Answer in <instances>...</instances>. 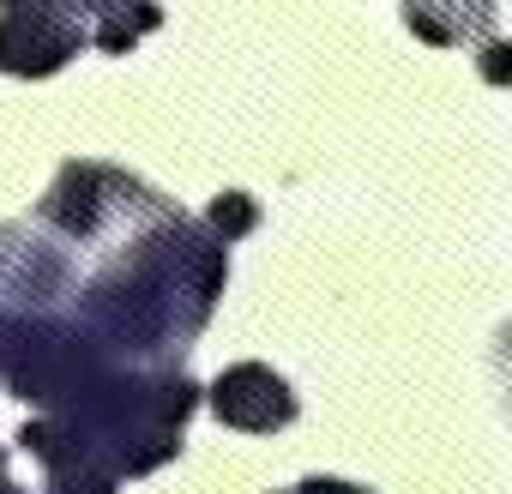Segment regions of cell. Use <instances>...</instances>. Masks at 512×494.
I'll return each instance as SVG.
<instances>
[{
  "label": "cell",
  "instance_id": "cell-1",
  "mask_svg": "<svg viewBox=\"0 0 512 494\" xmlns=\"http://www.w3.org/2000/svg\"><path fill=\"white\" fill-rule=\"evenodd\" d=\"M79 43H85V25L61 19L55 7H13L7 25H0V73L43 79L67 55H79Z\"/></svg>",
  "mask_w": 512,
  "mask_h": 494
},
{
  "label": "cell",
  "instance_id": "cell-2",
  "mask_svg": "<svg viewBox=\"0 0 512 494\" xmlns=\"http://www.w3.org/2000/svg\"><path fill=\"white\" fill-rule=\"evenodd\" d=\"M211 410H217L229 428L272 434V428H284V422L296 416V398H290V386H284L272 368L241 362V368H229V374L211 386Z\"/></svg>",
  "mask_w": 512,
  "mask_h": 494
},
{
  "label": "cell",
  "instance_id": "cell-3",
  "mask_svg": "<svg viewBox=\"0 0 512 494\" xmlns=\"http://www.w3.org/2000/svg\"><path fill=\"white\" fill-rule=\"evenodd\" d=\"M404 25L422 43H464L494 31V0H404Z\"/></svg>",
  "mask_w": 512,
  "mask_h": 494
},
{
  "label": "cell",
  "instance_id": "cell-4",
  "mask_svg": "<svg viewBox=\"0 0 512 494\" xmlns=\"http://www.w3.org/2000/svg\"><path fill=\"white\" fill-rule=\"evenodd\" d=\"M253 223H260V205H253L247 193H217V199H211V229H217V241H235V235H247Z\"/></svg>",
  "mask_w": 512,
  "mask_h": 494
},
{
  "label": "cell",
  "instance_id": "cell-5",
  "mask_svg": "<svg viewBox=\"0 0 512 494\" xmlns=\"http://www.w3.org/2000/svg\"><path fill=\"white\" fill-rule=\"evenodd\" d=\"M49 494H115V476L91 470V458H79V464H61L49 476Z\"/></svg>",
  "mask_w": 512,
  "mask_h": 494
},
{
  "label": "cell",
  "instance_id": "cell-6",
  "mask_svg": "<svg viewBox=\"0 0 512 494\" xmlns=\"http://www.w3.org/2000/svg\"><path fill=\"white\" fill-rule=\"evenodd\" d=\"M97 43H103L109 55H127V49L139 43V31H133V19H127V7H115V13L103 19V31H97Z\"/></svg>",
  "mask_w": 512,
  "mask_h": 494
},
{
  "label": "cell",
  "instance_id": "cell-7",
  "mask_svg": "<svg viewBox=\"0 0 512 494\" xmlns=\"http://www.w3.org/2000/svg\"><path fill=\"white\" fill-rule=\"evenodd\" d=\"M482 79H488V85H506V79H512V61H506V43H488V49H482Z\"/></svg>",
  "mask_w": 512,
  "mask_h": 494
},
{
  "label": "cell",
  "instance_id": "cell-8",
  "mask_svg": "<svg viewBox=\"0 0 512 494\" xmlns=\"http://www.w3.org/2000/svg\"><path fill=\"white\" fill-rule=\"evenodd\" d=\"M79 7H97V13H115V7H127V0H79Z\"/></svg>",
  "mask_w": 512,
  "mask_h": 494
},
{
  "label": "cell",
  "instance_id": "cell-9",
  "mask_svg": "<svg viewBox=\"0 0 512 494\" xmlns=\"http://www.w3.org/2000/svg\"><path fill=\"white\" fill-rule=\"evenodd\" d=\"M7 7H49V0H7Z\"/></svg>",
  "mask_w": 512,
  "mask_h": 494
},
{
  "label": "cell",
  "instance_id": "cell-10",
  "mask_svg": "<svg viewBox=\"0 0 512 494\" xmlns=\"http://www.w3.org/2000/svg\"><path fill=\"white\" fill-rule=\"evenodd\" d=\"M0 494H19V488H13V482H0Z\"/></svg>",
  "mask_w": 512,
  "mask_h": 494
}]
</instances>
